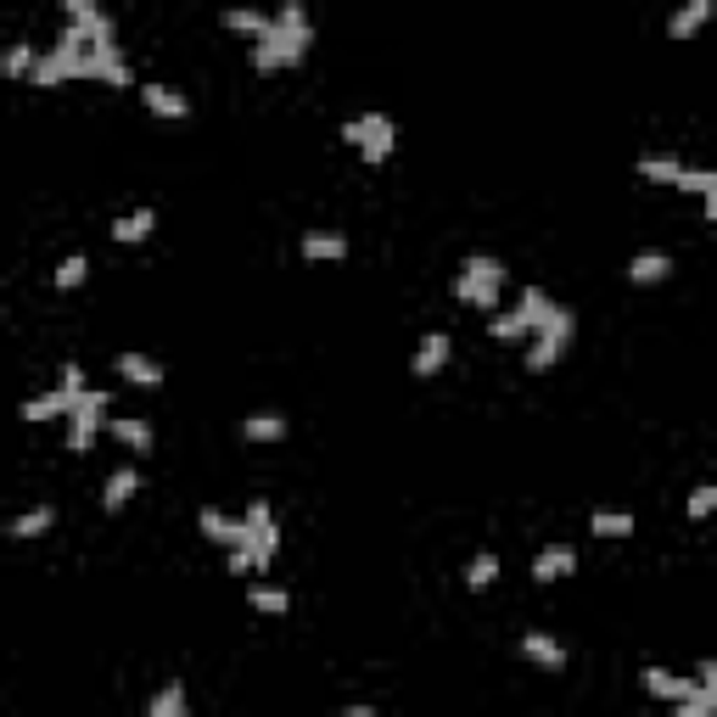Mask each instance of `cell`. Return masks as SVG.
I'll return each instance as SVG.
<instances>
[{
	"instance_id": "obj_1",
	"label": "cell",
	"mask_w": 717,
	"mask_h": 717,
	"mask_svg": "<svg viewBox=\"0 0 717 717\" xmlns=\"http://www.w3.org/2000/svg\"><path fill=\"white\" fill-rule=\"evenodd\" d=\"M314 45V29H309V12H303V0H286L275 23L253 40V68L258 73H275V68H292L303 62V51Z\"/></svg>"
},
{
	"instance_id": "obj_2",
	"label": "cell",
	"mask_w": 717,
	"mask_h": 717,
	"mask_svg": "<svg viewBox=\"0 0 717 717\" xmlns=\"http://www.w3.org/2000/svg\"><path fill=\"white\" fill-rule=\"evenodd\" d=\"M499 286H505V264L493 253H471L460 264V281H454V297L471 303V309H499Z\"/></svg>"
},
{
	"instance_id": "obj_3",
	"label": "cell",
	"mask_w": 717,
	"mask_h": 717,
	"mask_svg": "<svg viewBox=\"0 0 717 717\" xmlns=\"http://www.w3.org/2000/svg\"><path fill=\"white\" fill-rule=\"evenodd\" d=\"M572 337H577V314L566 309V303H555V314H549V320L533 331V348H527V370H533V376H538V370H555Z\"/></svg>"
},
{
	"instance_id": "obj_4",
	"label": "cell",
	"mask_w": 717,
	"mask_h": 717,
	"mask_svg": "<svg viewBox=\"0 0 717 717\" xmlns=\"http://www.w3.org/2000/svg\"><path fill=\"white\" fill-rule=\"evenodd\" d=\"M107 404H113L107 387H85V393H79V404H73V415H68V449L73 454H90L101 421H107Z\"/></svg>"
},
{
	"instance_id": "obj_5",
	"label": "cell",
	"mask_w": 717,
	"mask_h": 717,
	"mask_svg": "<svg viewBox=\"0 0 717 717\" xmlns=\"http://www.w3.org/2000/svg\"><path fill=\"white\" fill-rule=\"evenodd\" d=\"M342 141L359 146L365 163H387V157H393V118H387V113L348 118V124H342Z\"/></svg>"
},
{
	"instance_id": "obj_6",
	"label": "cell",
	"mask_w": 717,
	"mask_h": 717,
	"mask_svg": "<svg viewBox=\"0 0 717 717\" xmlns=\"http://www.w3.org/2000/svg\"><path fill=\"white\" fill-rule=\"evenodd\" d=\"M79 79H101V85H135V73L124 68V45H90L79 62Z\"/></svg>"
},
{
	"instance_id": "obj_7",
	"label": "cell",
	"mask_w": 717,
	"mask_h": 717,
	"mask_svg": "<svg viewBox=\"0 0 717 717\" xmlns=\"http://www.w3.org/2000/svg\"><path fill=\"white\" fill-rule=\"evenodd\" d=\"M247 527H253V538H247V544H253L258 566L269 572V561L281 555V527H275V510H269V499H253V505H247Z\"/></svg>"
},
{
	"instance_id": "obj_8",
	"label": "cell",
	"mask_w": 717,
	"mask_h": 717,
	"mask_svg": "<svg viewBox=\"0 0 717 717\" xmlns=\"http://www.w3.org/2000/svg\"><path fill=\"white\" fill-rule=\"evenodd\" d=\"M197 527L213 538V544H225V549H230V544H247V538H253L247 516H225V510H213V505L197 510Z\"/></svg>"
},
{
	"instance_id": "obj_9",
	"label": "cell",
	"mask_w": 717,
	"mask_h": 717,
	"mask_svg": "<svg viewBox=\"0 0 717 717\" xmlns=\"http://www.w3.org/2000/svg\"><path fill=\"white\" fill-rule=\"evenodd\" d=\"M645 689L656 695V701H689V695H701V678H684V673H667V667H645Z\"/></svg>"
},
{
	"instance_id": "obj_10",
	"label": "cell",
	"mask_w": 717,
	"mask_h": 717,
	"mask_svg": "<svg viewBox=\"0 0 717 717\" xmlns=\"http://www.w3.org/2000/svg\"><path fill=\"white\" fill-rule=\"evenodd\" d=\"M454 359V342H449V331H426L421 337V348H415V359H409V370L415 376H437V370Z\"/></svg>"
},
{
	"instance_id": "obj_11",
	"label": "cell",
	"mask_w": 717,
	"mask_h": 717,
	"mask_svg": "<svg viewBox=\"0 0 717 717\" xmlns=\"http://www.w3.org/2000/svg\"><path fill=\"white\" fill-rule=\"evenodd\" d=\"M577 572V549L572 544H549L533 555V583H555V577H572Z\"/></svg>"
},
{
	"instance_id": "obj_12",
	"label": "cell",
	"mask_w": 717,
	"mask_h": 717,
	"mask_svg": "<svg viewBox=\"0 0 717 717\" xmlns=\"http://www.w3.org/2000/svg\"><path fill=\"white\" fill-rule=\"evenodd\" d=\"M712 12H717V0H684V6L667 17V34H673V40H689V34H701L706 23H712Z\"/></svg>"
},
{
	"instance_id": "obj_13",
	"label": "cell",
	"mask_w": 717,
	"mask_h": 717,
	"mask_svg": "<svg viewBox=\"0 0 717 717\" xmlns=\"http://www.w3.org/2000/svg\"><path fill=\"white\" fill-rule=\"evenodd\" d=\"M521 656L527 661H538V667H549V673H561L566 667V645L561 639H549V633H521Z\"/></svg>"
},
{
	"instance_id": "obj_14",
	"label": "cell",
	"mask_w": 717,
	"mask_h": 717,
	"mask_svg": "<svg viewBox=\"0 0 717 717\" xmlns=\"http://www.w3.org/2000/svg\"><path fill=\"white\" fill-rule=\"evenodd\" d=\"M303 258L309 264H337V258H348V236L342 230H309L303 236Z\"/></svg>"
},
{
	"instance_id": "obj_15",
	"label": "cell",
	"mask_w": 717,
	"mask_h": 717,
	"mask_svg": "<svg viewBox=\"0 0 717 717\" xmlns=\"http://www.w3.org/2000/svg\"><path fill=\"white\" fill-rule=\"evenodd\" d=\"M73 404H79V393H68V387H51V393L29 398L23 404V421H57V415H73Z\"/></svg>"
},
{
	"instance_id": "obj_16",
	"label": "cell",
	"mask_w": 717,
	"mask_h": 717,
	"mask_svg": "<svg viewBox=\"0 0 717 717\" xmlns=\"http://www.w3.org/2000/svg\"><path fill=\"white\" fill-rule=\"evenodd\" d=\"M667 275H673V253H656V247H650V253L628 258V281L633 286H656V281H667Z\"/></svg>"
},
{
	"instance_id": "obj_17",
	"label": "cell",
	"mask_w": 717,
	"mask_h": 717,
	"mask_svg": "<svg viewBox=\"0 0 717 717\" xmlns=\"http://www.w3.org/2000/svg\"><path fill=\"white\" fill-rule=\"evenodd\" d=\"M135 493H141V471H135V465H118L113 477H107V488H101V505H107V510H124Z\"/></svg>"
},
{
	"instance_id": "obj_18",
	"label": "cell",
	"mask_w": 717,
	"mask_h": 717,
	"mask_svg": "<svg viewBox=\"0 0 717 717\" xmlns=\"http://www.w3.org/2000/svg\"><path fill=\"white\" fill-rule=\"evenodd\" d=\"M113 365H118V376L135 381V387H157V381H163V365H157L152 353H118Z\"/></svg>"
},
{
	"instance_id": "obj_19",
	"label": "cell",
	"mask_w": 717,
	"mask_h": 717,
	"mask_svg": "<svg viewBox=\"0 0 717 717\" xmlns=\"http://www.w3.org/2000/svg\"><path fill=\"white\" fill-rule=\"evenodd\" d=\"M107 426H113V437L124 443V449L152 454V421H141V415H118V421H107Z\"/></svg>"
},
{
	"instance_id": "obj_20",
	"label": "cell",
	"mask_w": 717,
	"mask_h": 717,
	"mask_svg": "<svg viewBox=\"0 0 717 717\" xmlns=\"http://www.w3.org/2000/svg\"><path fill=\"white\" fill-rule=\"evenodd\" d=\"M141 101L152 107L157 118H185L191 113V101H185L180 90H169V85H141Z\"/></svg>"
},
{
	"instance_id": "obj_21",
	"label": "cell",
	"mask_w": 717,
	"mask_h": 717,
	"mask_svg": "<svg viewBox=\"0 0 717 717\" xmlns=\"http://www.w3.org/2000/svg\"><path fill=\"white\" fill-rule=\"evenodd\" d=\"M57 527V510L51 505H34V510H23V516L6 527V538H40V533H51Z\"/></svg>"
},
{
	"instance_id": "obj_22",
	"label": "cell",
	"mask_w": 717,
	"mask_h": 717,
	"mask_svg": "<svg viewBox=\"0 0 717 717\" xmlns=\"http://www.w3.org/2000/svg\"><path fill=\"white\" fill-rule=\"evenodd\" d=\"M488 331H493V342H521L527 331H533V320H527V314H521V303H516V309H505V314L493 309Z\"/></svg>"
},
{
	"instance_id": "obj_23",
	"label": "cell",
	"mask_w": 717,
	"mask_h": 717,
	"mask_svg": "<svg viewBox=\"0 0 717 717\" xmlns=\"http://www.w3.org/2000/svg\"><path fill=\"white\" fill-rule=\"evenodd\" d=\"M269 23H275V17L258 12V6H230V12H225V29H230V34H253V40L269 29Z\"/></svg>"
},
{
	"instance_id": "obj_24",
	"label": "cell",
	"mask_w": 717,
	"mask_h": 717,
	"mask_svg": "<svg viewBox=\"0 0 717 717\" xmlns=\"http://www.w3.org/2000/svg\"><path fill=\"white\" fill-rule=\"evenodd\" d=\"M241 432H247V443H281L286 437V415H275V409H269V415H247Z\"/></svg>"
},
{
	"instance_id": "obj_25",
	"label": "cell",
	"mask_w": 717,
	"mask_h": 717,
	"mask_svg": "<svg viewBox=\"0 0 717 717\" xmlns=\"http://www.w3.org/2000/svg\"><path fill=\"white\" fill-rule=\"evenodd\" d=\"M73 29L85 34L90 45H118V29H113V17L107 12H90V17H68Z\"/></svg>"
},
{
	"instance_id": "obj_26",
	"label": "cell",
	"mask_w": 717,
	"mask_h": 717,
	"mask_svg": "<svg viewBox=\"0 0 717 717\" xmlns=\"http://www.w3.org/2000/svg\"><path fill=\"white\" fill-rule=\"evenodd\" d=\"M589 533H594V538H628V533H633V516H628V510H594V516H589Z\"/></svg>"
},
{
	"instance_id": "obj_27",
	"label": "cell",
	"mask_w": 717,
	"mask_h": 717,
	"mask_svg": "<svg viewBox=\"0 0 717 717\" xmlns=\"http://www.w3.org/2000/svg\"><path fill=\"white\" fill-rule=\"evenodd\" d=\"M152 225H157V213L152 208H135V213H124L113 225V241H146L152 236Z\"/></svg>"
},
{
	"instance_id": "obj_28",
	"label": "cell",
	"mask_w": 717,
	"mask_h": 717,
	"mask_svg": "<svg viewBox=\"0 0 717 717\" xmlns=\"http://www.w3.org/2000/svg\"><path fill=\"white\" fill-rule=\"evenodd\" d=\"M493 577H499V555L493 549H482V555H471V566H465V589H493Z\"/></svg>"
},
{
	"instance_id": "obj_29",
	"label": "cell",
	"mask_w": 717,
	"mask_h": 717,
	"mask_svg": "<svg viewBox=\"0 0 717 717\" xmlns=\"http://www.w3.org/2000/svg\"><path fill=\"white\" fill-rule=\"evenodd\" d=\"M185 706H191V701H185V684L174 678V684H163V689L152 695V706H146V712H152V717H185Z\"/></svg>"
},
{
	"instance_id": "obj_30",
	"label": "cell",
	"mask_w": 717,
	"mask_h": 717,
	"mask_svg": "<svg viewBox=\"0 0 717 717\" xmlns=\"http://www.w3.org/2000/svg\"><path fill=\"white\" fill-rule=\"evenodd\" d=\"M639 174H645V180H656V185H678L684 163H678V157H656V152H645V157H639Z\"/></svg>"
},
{
	"instance_id": "obj_31",
	"label": "cell",
	"mask_w": 717,
	"mask_h": 717,
	"mask_svg": "<svg viewBox=\"0 0 717 717\" xmlns=\"http://www.w3.org/2000/svg\"><path fill=\"white\" fill-rule=\"evenodd\" d=\"M521 314H527V320H533V331H538V325L555 314V297H549L544 286H527V292H521Z\"/></svg>"
},
{
	"instance_id": "obj_32",
	"label": "cell",
	"mask_w": 717,
	"mask_h": 717,
	"mask_svg": "<svg viewBox=\"0 0 717 717\" xmlns=\"http://www.w3.org/2000/svg\"><path fill=\"white\" fill-rule=\"evenodd\" d=\"M247 600H253V611H269V617H281L286 605H292V594H286V589H264V583H253V589H247Z\"/></svg>"
},
{
	"instance_id": "obj_33",
	"label": "cell",
	"mask_w": 717,
	"mask_h": 717,
	"mask_svg": "<svg viewBox=\"0 0 717 717\" xmlns=\"http://www.w3.org/2000/svg\"><path fill=\"white\" fill-rule=\"evenodd\" d=\"M85 275H90V258H85V253H68V258L57 264V286H62V292L85 286Z\"/></svg>"
},
{
	"instance_id": "obj_34",
	"label": "cell",
	"mask_w": 717,
	"mask_h": 717,
	"mask_svg": "<svg viewBox=\"0 0 717 717\" xmlns=\"http://www.w3.org/2000/svg\"><path fill=\"white\" fill-rule=\"evenodd\" d=\"M34 68H40L34 45H12V51H6V73H12V79H34Z\"/></svg>"
},
{
	"instance_id": "obj_35",
	"label": "cell",
	"mask_w": 717,
	"mask_h": 717,
	"mask_svg": "<svg viewBox=\"0 0 717 717\" xmlns=\"http://www.w3.org/2000/svg\"><path fill=\"white\" fill-rule=\"evenodd\" d=\"M689 521H706V516H712V510H717V482H701V488H695V493H689Z\"/></svg>"
},
{
	"instance_id": "obj_36",
	"label": "cell",
	"mask_w": 717,
	"mask_h": 717,
	"mask_svg": "<svg viewBox=\"0 0 717 717\" xmlns=\"http://www.w3.org/2000/svg\"><path fill=\"white\" fill-rule=\"evenodd\" d=\"M712 185H717L712 169H684V174H678V191H701V197H706Z\"/></svg>"
},
{
	"instance_id": "obj_37",
	"label": "cell",
	"mask_w": 717,
	"mask_h": 717,
	"mask_svg": "<svg viewBox=\"0 0 717 717\" xmlns=\"http://www.w3.org/2000/svg\"><path fill=\"white\" fill-rule=\"evenodd\" d=\"M695 678H701V695L717 706V661H701V667H695Z\"/></svg>"
},
{
	"instance_id": "obj_38",
	"label": "cell",
	"mask_w": 717,
	"mask_h": 717,
	"mask_svg": "<svg viewBox=\"0 0 717 717\" xmlns=\"http://www.w3.org/2000/svg\"><path fill=\"white\" fill-rule=\"evenodd\" d=\"M62 387H68V393H85V370L73 365V359L62 365Z\"/></svg>"
},
{
	"instance_id": "obj_39",
	"label": "cell",
	"mask_w": 717,
	"mask_h": 717,
	"mask_svg": "<svg viewBox=\"0 0 717 717\" xmlns=\"http://www.w3.org/2000/svg\"><path fill=\"white\" fill-rule=\"evenodd\" d=\"M68 6V17H90V12H101V0H62Z\"/></svg>"
},
{
	"instance_id": "obj_40",
	"label": "cell",
	"mask_w": 717,
	"mask_h": 717,
	"mask_svg": "<svg viewBox=\"0 0 717 717\" xmlns=\"http://www.w3.org/2000/svg\"><path fill=\"white\" fill-rule=\"evenodd\" d=\"M701 202H706V219H712V225H717V185H712V191H706Z\"/></svg>"
}]
</instances>
